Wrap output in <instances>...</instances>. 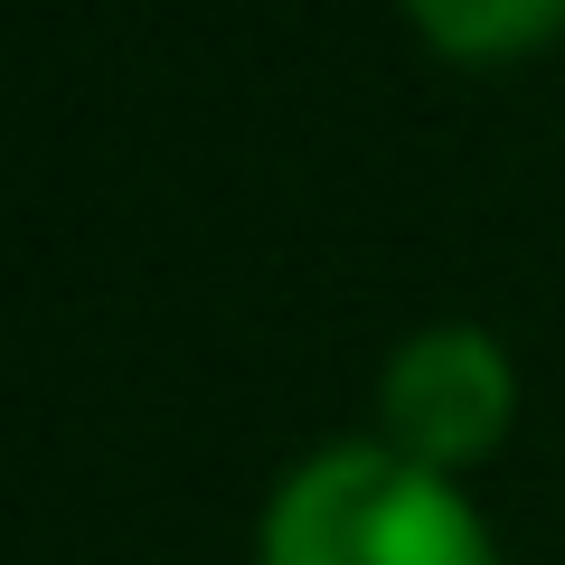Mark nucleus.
I'll return each instance as SVG.
<instances>
[{
    "instance_id": "nucleus-2",
    "label": "nucleus",
    "mask_w": 565,
    "mask_h": 565,
    "mask_svg": "<svg viewBox=\"0 0 565 565\" xmlns=\"http://www.w3.org/2000/svg\"><path fill=\"white\" fill-rule=\"evenodd\" d=\"M509 405H519V386H509L500 340H490V330H462V321L415 330V340L386 359V386H377L386 444H396L405 462H424V471L481 462L509 434Z\"/></svg>"
},
{
    "instance_id": "nucleus-1",
    "label": "nucleus",
    "mask_w": 565,
    "mask_h": 565,
    "mask_svg": "<svg viewBox=\"0 0 565 565\" xmlns=\"http://www.w3.org/2000/svg\"><path fill=\"white\" fill-rule=\"evenodd\" d=\"M264 565H500V556L444 471L405 462L396 444H330L274 490Z\"/></svg>"
},
{
    "instance_id": "nucleus-3",
    "label": "nucleus",
    "mask_w": 565,
    "mask_h": 565,
    "mask_svg": "<svg viewBox=\"0 0 565 565\" xmlns=\"http://www.w3.org/2000/svg\"><path fill=\"white\" fill-rule=\"evenodd\" d=\"M405 20L444 57H519L565 29V0H405Z\"/></svg>"
}]
</instances>
